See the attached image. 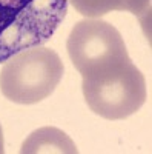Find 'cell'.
Returning <instances> with one entry per match:
<instances>
[{"mask_svg":"<svg viewBox=\"0 0 152 154\" xmlns=\"http://www.w3.org/2000/svg\"><path fill=\"white\" fill-rule=\"evenodd\" d=\"M68 12V0H0V63L43 46Z\"/></svg>","mask_w":152,"mask_h":154,"instance_id":"6da1fadb","label":"cell"},{"mask_svg":"<svg viewBox=\"0 0 152 154\" xmlns=\"http://www.w3.org/2000/svg\"><path fill=\"white\" fill-rule=\"evenodd\" d=\"M82 79V91L88 106L103 119H126L146 102L145 75L131 59Z\"/></svg>","mask_w":152,"mask_h":154,"instance_id":"7a4b0ae2","label":"cell"},{"mask_svg":"<svg viewBox=\"0 0 152 154\" xmlns=\"http://www.w3.org/2000/svg\"><path fill=\"white\" fill-rule=\"evenodd\" d=\"M63 71V62L54 49L45 46L29 48L5 62L0 71V89L14 103H39L54 93Z\"/></svg>","mask_w":152,"mask_h":154,"instance_id":"3957f363","label":"cell"},{"mask_svg":"<svg viewBox=\"0 0 152 154\" xmlns=\"http://www.w3.org/2000/svg\"><path fill=\"white\" fill-rule=\"evenodd\" d=\"M66 49L82 77L105 71L129 59L121 34L100 19L80 20L68 37Z\"/></svg>","mask_w":152,"mask_h":154,"instance_id":"277c9868","label":"cell"},{"mask_svg":"<svg viewBox=\"0 0 152 154\" xmlns=\"http://www.w3.org/2000/svg\"><path fill=\"white\" fill-rule=\"evenodd\" d=\"M82 16L98 19L111 11H129L140 19L143 26L149 25L151 0H68Z\"/></svg>","mask_w":152,"mask_h":154,"instance_id":"5b68a950","label":"cell"},{"mask_svg":"<svg viewBox=\"0 0 152 154\" xmlns=\"http://www.w3.org/2000/svg\"><path fill=\"white\" fill-rule=\"evenodd\" d=\"M22 154H77L79 149L71 137L54 126H43L28 136L20 148Z\"/></svg>","mask_w":152,"mask_h":154,"instance_id":"8992f818","label":"cell"},{"mask_svg":"<svg viewBox=\"0 0 152 154\" xmlns=\"http://www.w3.org/2000/svg\"><path fill=\"white\" fill-rule=\"evenodd\" d=\"M3 151H5V148H3V130H2V126H0V154Z\"/></svg>","mask_w":152,"mask_h":154,"instance_id":"52a82bcc","label":"cell"}]
</instances>
